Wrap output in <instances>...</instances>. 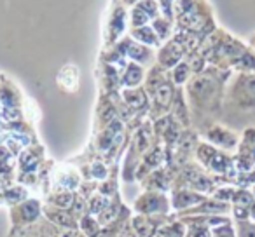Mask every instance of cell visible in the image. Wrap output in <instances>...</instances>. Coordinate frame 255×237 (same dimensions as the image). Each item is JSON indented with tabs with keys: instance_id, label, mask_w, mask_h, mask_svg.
Here are the masks:
<instances>
[{
	"instance_id": "6da1fadb",
	"label": "cell",
	"mask_w": 255,
	"mask_h": 237,
	"mask_svg": "<svg viewBox=\"0 0 255 237\" xmlns=\"http://www.w3.org/2000/svg\"><path fill=\"white\" fill-rule=\"evenodd\" d=\"M135 208L140 213H163V209H168V201L163 195L145 194L135 202Z\"/></svg>"
},
{
	"instance_id": "7a4b0ae2",
	"label": "cell",
	"mask_w": 255,
	"mask_h": 237,
	"mask_svg": "<svg viewBox=\"0 0 255 237\" xmlns=\"http://www.w3.org/2000/svg\"><path fill=\"white\" fill-rule=\"evenodd\" d=\"M212 237H236V232L231 227L229 222L222 223V225H217L215 229L212 230Z\"/></svg>"
},
{
	"instance_id": "277c9868",
	"label": "cell",
	"mask_w": 255,
	"mask_h": 237,
	"mask_svg": "<svg viewBox=\"0 0 255 237\" xmlns=\"http://www.w3.org/2000/svg\"><path fill=\"white\" fill-rule=\"evenodd\" d=\"M187 237H212L208 229H201V227H194V230L187 234Z\"/></svg>"
},
{
	"instance_id": "3957f363",
	"label": "cell",
	"mask_w": 255,
	"mask_h": 237,
	"mask_svg": "<svg viewBox=\"0 0 255 237\" xmlns=\"http://www.w3.org/2000/svg\"><path fill=\"white\" fill-rule=\"evenodd\" d=\"M238 236L240 237H255V225L250 222H247V220H241L240 223H238Z\"/></svg>"
}]
</instances>
